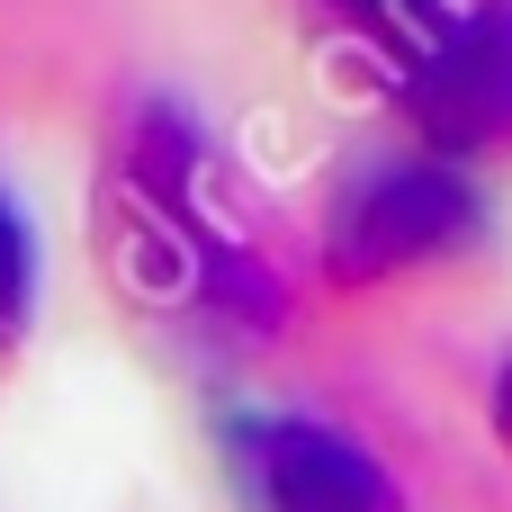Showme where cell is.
Masks as SVG:
<instances>
[{"label": "cell", "mask_w": 512, "mask_h": 512, "mask_svg": "<svg viewBox=\"0 0 512 512\" xmlns=\"http://www.w3.org/2000/svg\"><path fill=\"white\" fill-rule=\"evenodd\" d=\"M225 477L243 512H396V486L369 468V450L306 414H234Z\"/></svg>", "instance_id": "6da1fadb"}, {"label": "cell", "mask_w": 512, "mask_h": 512, "mask_svg": "<svg viewBox=\"0 0 512 512\" xmlns=\"http://www.w3.org/2000/svg\"><path fill=\"white\" fill-rule=\"evenodd\" d=\"M432 216H450V198H441L423 171H378V180L333 216V252H342L351 279H369V270H387L396 252H423V243H432Z\"/></svg>", "instance_id": "7a4b0ae2"}, {"label": "cell", "mask_w": 512, "mask_h": 512, "mask_svg": "<svg viewBox=\"0 0 512 512\" xmlns=\"http://www.w3.org/2000/svg\"><path fill=\"white\" fill-rule=\"evenodd\" d=\"M27 315H36V243H27V216L0 189V351H18Z\"/></svg>", "instance_id": "3957f363"}]
</instances>
